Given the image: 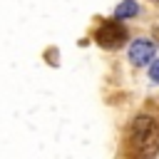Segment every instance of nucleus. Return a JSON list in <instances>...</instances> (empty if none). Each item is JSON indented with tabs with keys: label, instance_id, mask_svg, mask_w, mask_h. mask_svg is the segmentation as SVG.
<instances>
[{
	"label": "nucleus",
	"instance_id": "nucleus-4",
	"mask_svg": "<svg viewBox=\"0 0 159 159\" xmlns=\"http://www.w3.org/2000/svg\"><path fill=\"white\" fill-rule=\"evenodd\" d=\"M139 12V5H137V0H124V2H119L117 5V10H114V17L117 20H124V17H134Z\"/></svg>",
	"mask_w": 159,
	"mask_h": 159
},
{
	"label": "nucleus",
	"instance_id": "nucleus-5",
	"mask_svg": "<svg viewBox=\"0 0 159 159\" xmlns=\"http://www.w3.org/2000/svg\"><path fill=\"white\" fill-rule=\"evenodd\" d=\"M149 80L159 82V57H152V62H149Z\"/></svg>",
	"mask_w": 159,
	"mask_h": 159
},
{
	"label": "nucleus",
	"instance_id": "nucleus-3",
	"mask_svg": "<svg viewBox=\"0 0 159 159\" xmlns=\"http://www.w3.org/2000/svg\"><path fill=\"white\" fill-rule=\"evenodd\" d=\"M154 52H157V45H154L152 40H147V37H137V40H132V45H129V60H132V65H137V67L149 65L152 57H154Z\"/></svg>",
	"mask_w": 159,
	"mask_h": 159
},
{
	"label": "nucleus",
	"instance_id": "nucleus-2",
	"mask_svg": "<svg viewBox=\"0 0 159 159\" xmlns=\"http://www.w3.org/2000/svg\"><path fill=\"white\" fill-rule=\"evenodd\" d=\"M94 40H97L102 47L117 50L119 45H124V40H127V30H124L122 22H117V20H107V22L99 25V30L94 32Z\"/></svg>",
	"mask_w": 159,
	"mask_h": 159
},
{
	"label": "nucleus",
	"instance_id": "nucleus-1",
	"mask_svg": "<svg viewBox=\"0 0 159 159\" xmlns=\"http://www.w3.org/2000/svg\"><path fill=\"white\" fill-rule=\"evenodd\" d=\"M129 142L137 152L147 154L159 144V122L152 114H139L129 127Z\"/></svg>",
	"mask_w": 159,
	"mask_h": 159
}]
</instances>
